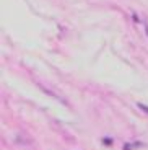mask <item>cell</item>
Listing matches in <instances>:
<instances>
[{
	"label": "cell",
	"instance_id": "obj_2",
	"mask_svg": "<svg viewBox=\"0 0 148 150\" xmlns=\"http://www.w3.org/2000/svg\"><path fill=\"white\" fill-rule=\"evenodd\" d=\"M103 144H104V145H112V139H109V137H104V139H103Z\"/></svg>",
	"mask_w": 148,
	"mask_h": 150
},
{
	"label": "cell",
	"instance_id": "obj_3",
	"mask_svg": "<svg viewBox=\"0 0 148 150\" xmlns=\"http://www.w3.org/2000/svg\"><path fill=\"white\" fill-rule=\"evenodd\" d=\"M124 147H125V149H124V150H130V149H132V145H130V144H125V145H124Z\"/></svg>",
	"mask_w": 148,
	"mask_h": 150
},
{
	"label": "cell",
	"instance_id": "obj_1",
	"mask_svg": "<svg viewBox=\"0 0 148 150\" xmlns=\"http://www.w3.org/2000/svg\"><path fill=\"white\" fill-rule=\"evenodd\" d=\"M137 108H140L142 111H145V112H148V106H145L143 103H137Z\"/></svg>",
	"mask_w": 148,
	"mask_h": 150
}]
</instances>
